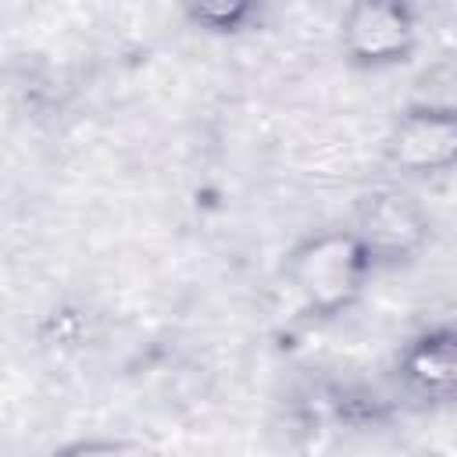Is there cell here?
<instances>
[{"mask_svg":"<svg viewBox=\"0 0 457 457\" xmlns=\"http://www.w3.org/2000/svg\"><path fill=\"white\" fill-rule=\"evenodd\" d=\"M286 282L300 296L311 314L332 318L350 311L375 271L368 250L353 236V228H325L303 236L286 253Z\"/></svg>","mask_w":457,"mask_h":457,"instance_id":"cell-1","label":"cell"},{"mask_svg":"<svg viewBox=\"0 0 457 457\" xmlns=\"http://www.w3.org/2000/svg\"><path fill=\"white\" fill-rule=\"evenodd\" d=\"M339 46L357 68H396L418 46V18L400 0H357L339 18Z\"/></svg>","mask_w":457,"mask_h":457,"instance_id":"cell-2","label":"cell"},{"mask_svg":"<svg viewBox=\"0 0 457 457\" xmlns=\"http://www.w3.org/2000/svg\"><path fill=\"white\" fill-rule=\"evenodd\" d=\"M353 236L361 239L375 268L400 264L428 243V214L411 193L382 186L361 200Z\"/></svg>","mask_w":457,"mask_h":457,"instance_id":"cell-3","label":"cell"},{"mask_svg":"<svg viewBox=\"0 0 457 457\" xmlns=\"http://www.w3.org/2000/svg\"><path fill=\"white\" fill-rule=\"evenodd\" d=\"M386 157L403 175H443L457 168V107L414 104L396 114L386 136Z\"/></svg>","mask_w":457,"mask_h":457,"instance_id":"cell-4","label":"cell"},{"mask_svg":"<svg viewBox=\"0 0 457 457\" xmlns=\"http://www.w3.org/2000/svg\"><path fill=\"white\" fill-rule=\"evenodd\" d=\"M400 378L425 400L457 403V325L421 328L400 350Z\"/></svg>","mask_w":457,"mask_h":457,"instance_id":"cell-5","label":"cell"},{"mask_svg":"<svg viewBox=\"0 0 457 457\" xmlns=\"http://www.w3.org/2000/svg\"><path fill=\"white\" fill-rule=\"evenodd\" d=\"M186 21L193 29L214 32V36H239L261 21V4L250 0H193L182 7Z\"/></svg>","mask_w":457,"mask_h":457,"instance_id":"cell-6","label":"cell"},{"mask_svg":"<svg viewBox=\"0 0 457 457\" xmlns=\"http://www.w3.org/2000/svg\"><path fill=\"white\" fill-rule=\"evenodd\" d=\"M54 457H161L150 443L143 439H125V436H86L64 443Z\"/></svg>","mask_w":457,"mask_h":457,"instance_id":"cell-7","label":"cell"}]
</instances>
